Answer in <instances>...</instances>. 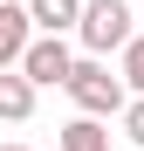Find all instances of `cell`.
I'll return each instance as SVG.
<instances>
[{"label": "cell", "instance_id": "6da1fadb", "mask_svg": "<svg viewBox=\"0 0 144 151\" xmlns=\"http://www.w3.org/2000/svg\"><path fill=\"white\" fill-rule=\"evenodd\" d=\"M69 96H76V110H89V117H117L130 103V83L124 76H110L103 69V55H82L76 69H69V83H62Z\"/></svg>", "mask_w": 144, "mask_h": 151}, {"label": "cell", "instance_id": "7a4b0ae2", "mask_svg": "<svg viewBox=\"0 0 144 151\" xmlns=\"http://www.w3.org/2000/svg\"><path fill=\"white\" fill-rule=\"evenodd\" d=\"M76 35L89 55H110V48L130 41V0H89V7L76 14Z\"/></svg>", "mask_w": 144, "mask_h": 151}, {"label": "cell", "instance_id": "3957f363", "mask_svg": "<svg viewBox=\"0 0 144 151\" xmlns=\"http://www.w3.org/2000/svg\"><path fill=\"white\" fill-rule=\"evenodd\" d=\"M21 69H28V83L48 89V83H69V69H76V55H69L62 35H34L28 48H21Z\"/></svg>", "mask_w": 144, "mask_h": 151}, {"label": "cell", "instance_id": "277c9868", "mask_svg": "<svg viewBox=\"0 0 144 151\" xmlns=\"http://www.w3.org/2000/svg\"><path fill=\"white\" fill-rule=\"evenodd\" d=\"M0 117H7V124H28L34 117V83H28V69H0Z\"/></svg>", "mask_w": 144, "mask_h": 151}, {"label": "cell", "instance_id": "5b68a950", "mask_svg": "<svg viewBox=\"0 0 144 151\" xmlns=\"http://www.w3.org/2000/svg\"><path fill=\"white\" fill-rule=\"evenodd\" d=\"M28 28H34V21H28V7H0V69H14V62H21V48L34 41Z\"/></svg>", "mask_w": 144, "mask_h": 151}, {"label": "cell", "instance_id": "8992f818", "mask_svg": "<svg viewBox=\"0 0 144 151\" xmlns=\"http://www.w3.org/2000/svg\"><path fill=\"white\" fill-rule=\"evenodd\" d=\"M62 151H110V131H103V117H69L62 124Z\"/></svg>", "mask_w": 144, "mask_h": 151}, {"label": "cell", "instance_id": "52a82bcc", "mask_svg": "<svg viewBox=\"0 0 144 151\" xmlns=\"http://www.w3.org/2000/svg\"><path fill=\"white\" fill-rule=\"evenodd\" d=\"M76 14H82V0H28V21L41 35H62V28H76Z\"/></svg>", "mask_w": 144, "mask_h": 151}, {"label": "cell", "instance_id": "ba28073f", "mask_svg": "<svg viewBox=\"0 0 144 151\" xmlns=\"http://www.w3.org/2000/svg\"><path fill=\"white\" fill-rule=\"evenodd\" d=\"M124 83H130V96H144V35L124 41Z\"/></svg>", "mask_w": 144, "mask_h": 151}, {"label": "cell", "instance_id": "9c48e42d", "mask_svg": "<svg viewBox=\"0 0 144 151\" xmlns=\"http://www.w3.org/2000/svg\"><path fill=\"white\" fill-rule=\"evenodd\" d=\"M117 117H124V137H130V144H144V96H130Z\"/></svg>", "mask_w": 144, "mask_h": 151}, {"label": "cell", "instance_id": "30bf717a", "mask_svg": "<svg viewBox=\"0 0 144 151\" xmlns=\"http://www.w3.org/2000/svg\"><path fill=\"white\" fill-rule=\"evenodd\" d=\"M0 151H28V144H0Z\"/></svg>", "mask_w": 144, "mask_h": 151}]
</instances>
